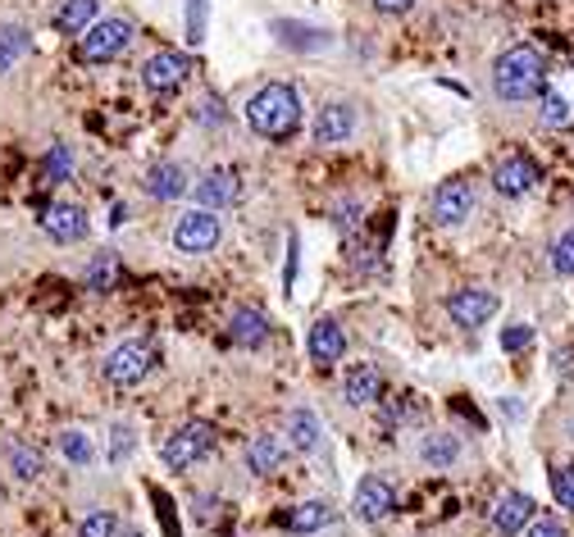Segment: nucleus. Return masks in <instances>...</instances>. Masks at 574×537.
Here are the masks:
<instances>
[{"label": "nucleus", "instance_id": "13", "mask_svg": "<svg viewBox=\"0 0 574 537\" xmlns=\"http://www.w3.org/2000/svg\"><path fill=\"white\" fill-rule=\"evenodd\" d=\"M141 187H147V197H151V201H182L187 191H191V178H187V169H182V165L160 160V165H151V169H147Z\"/></svg>", "mask_w": 574, "mask_h": 537}, {"label": "nucleus", "instance_id": "1", "mask_svg": "<svg viewBox=\"0 0 574 537\" xmlns=\"http://www.w3.org/2000/svg\"><path fill=\"white\" fill-rule=\"evenodd\" d=\"M543 87H547V60H543L538 46H511V51L497 56V64H493L497 101H511V106L538 101Z\"/></svg>", "mask_w": 574, "mask_h": 537}, {"label": "nucleus", "instance_id": "22", "mask_svg": "<svg viewBox=\"0 0 574 537\" xmlns=\"http://www.w3.org/2000/svg\"><path fill=\"white\" fill-rule=\"evenodd\" d=\"M228 337L237 341V347H260V341L269 337V315H265V310H251V306L232 310V319H228Z\"/></svg>", "mask_w": 574, "mask_h": 537}, {"label": "nucleus", "instance_id": "6", "mask_svg": "<svg viewBox=\"0 0 574 537\" xmlns=\"http://www.w3.org/2000/svg\"><path fill=\"white\" fill-rule=\"evenodd\" d=\"M151 369H156V351L147 341H119L106 356V382H115V387H137Z\"/></svg>", "mask_w": 574, "mask_h": 537}, {"label": "nucleus", "instance_id": "37", "mask_svg": "<svg viewBox=\"0 0 574 537\" xmlns=\"http://www.w3.org/2000/svg\"><path fill=\"white\" fill-rule=\"evenodd\" d=\"M410 6H415V0H374V10H378V14H406Z\"/></svg>", "mask_w": 574, "mask_h": 537}, {"label": "nucleus", "instance_id": "17", "mask_svg": "<svg viewBox=\"0 0 574 537\" xmlns=\"http://www.w3.org/2000/svg\"><path fill=\"white\" fill-rule=\"evenodd\" d=\"M287 451H293V447H287V437L260 432V437H251V442H247V469L269 478V474H278L287 465Z\"/></svg>", "mask_w": 574, "mask_h": 537}, {"label": "nucleus", "instance_id": "12", "mask_svg": "<svg viewBox=\"0 0 574 537\" xmlns=\"http://www.w3.org/2000/svg\"><path fill=\"white\" fill-rule=\"evenodd\" d=\"M538 119H543V128H570V123H574V69L547 78Z\"/></svg>", "mask_w": 574, "mask_h": 537}, {"label": "nucleus", "instance_id": "5", "mask_svg": "<svg viewBox=\"0 0 574 537\" xmlns=\"http://www.w3.org/2000/svg\"><path fill=\"white\" fill-rule=\"evenodd\" d=\"M219 237H224L219 210H191L174 223V251L178 256H206L219 247Z\"/></svg>", "mask_w": 574, "mask_h": 537}, {"label": "nucleus", "instance_id": "29", "mask_svg": "<svg viewBox=\"0 0 574 537\" xmlns=\"http://www.w3.org/2000/svg\"><path fill=\"white\" fill-rule=\"evenodd\" d=\"M78 537H119V515L115 510H91L78 524Z\"/></svg>", "mask_w": 574, "mask_h": 537}, {"label": "nucleus", "instance_id": "11", "mask_svg": "<svg viewBox=\"0 0 574 537\" xmlns=\"http://www.w3.org/2000/svg\"><path fill=\"white\" fill-rule=\"evenodd\" d=\"M488 524H493L497 537H519L534 524V497L530 493H502L488 510Z\"/></svg>", "mask_w": 574, "mask_h": 537}, {"label": "nucleus", "instance_id": "14", "mask_svg": "<svg viewBox=\"0 0 574 537\" xmlns=\"http://www.w3.org/2000/svg\"><path fill=\"white\" fill-rule=\"evenodd\" d=\"M352 132H356V110L347 101L319 106V115H315V141L319 146H343V141H352Z\"/></svg>", "mask_w": 574, "mask_h": 537}, {"label": "nucleus", "instance_id": "34", "mask_svg": "<svg viewBox=\"0 0 574 537\" xmlns=\"http://www.w3.org/2000/svg\"><path fill=\"white\" fill-rule=\"evenodd\" d=\"M524 537H570V533H565V524L556 515H543V519L534 515V524L524 528Z\"/></svg>", "mask_w": 574, "mask_h": 537}, {"label": "nucleus", "instance_id": "19", "mask_svg": "<svg viewBox=\"0 0 574 537\" xmlns=\"http://www.w3.org/2000/svg\"><path fill=\"white\" fill-rule=\"evenodd\" d=\"M383 374H378V365H356L352 374H347V382H343V397H347V406H356V410H369V406H378L383 401Z\"/></svg>", "mask_w": 574, "mask_h": 537}, {"label": "nucleus", "instance_id": "23", "mask_svg": "<svg viewBox=\"0 0 574 537\" xmlns=\"http://www.w3.org/2000/svg\"><path fill=\"white\" fill-rule=\"evenodd\" d=\"M461 460V442L452 432H424L419 437V465L428 469H452Z\"/></svg>", "mask_w": 574, "mask_h": 537}, {"label": "nucleus", "instance_id": "18", "mask_svg": "<svg viewBox=\"0 0 574 537\" xmlns=\"http://www.w3.org/2000/svg\"><path fill=\"white\" fill-rule=\"evenodd\" d=\"M197 201H201V210H224V206H232L237 197H243V182H237V173L232 169H210L197 187Z\"/></svg>", "mask_w": 574, "mask_h": 537}, {"label": "nucleus", "instance_id": "2", "mask_svg": "<svg viewBox=\"0 0 574 537\" xmlns=\"http://www.w3.org/2000/svg\"><path fill=\"white\" fill-rule=\"evenodd\" d=\"M247 123L269 137V141H283V137H293L301 128V96L297 87H287V82H265L251 101H247Z\"/></svg>", "mask_w": 574, "mask_h": 537}, {"label": "nucleus", "instance_id": "25", "mask_svg": "<svg viewBox=\"0 0 574 537\" xmlns=\"http://www.w3.org/2000/svg\"><path fill=\"white\" fill-rule=\"evenodd\" d=\"M333 519V506L328 501H301V506H293V510H287L283 515V524H287V533H319L324 524Z\"/></svg>", "mask_w": 574, "mask_h": 537}, {"label": "nucleus", "instance_id": "27", "mask_svg": "<svg viewBox=\"0 0 574 537\" xmlns=\"http://www.w3.org/2000/svg\"><path fill=\"white\" fill-rule=\"evenodd\" d=\"M41 469H46V460H41V451L37 447H10V474L19 478V483H32V478H41Z\"/></svg>", "mask_w": 574, "mask_h": 537}, {"label": "nucleus", "instance_id": "32", "mask_svg": "<svg viewBox=\"0 0 574 537\" xmlns=\"http://www.w3.org/2000/svg\"><path fill=\"white\" fill-rule=\"evenodd\" d=\"M552 497L561 501V510H574V465H561L552 474Z\"/></svg>", "mask_w": 574, "mask_h": 537}, {"label": "nucleus", "instance_id": "28", "mask_svg": "<svg viewBox=\"0 0 574 537\" xmlns=\"http://www.w3.org/2000/svg\"><path fill=\"white\" fill-rule=\"evenodd\" d=\"M60 456L69 460V465H91V437L82 432V428H65L60 432Z\"/></svg>", "mask_w": 574, "mask_h": 537}, {"label": "nucleus", "instance_id": "35", "mask_svg": "<svg viewBox=\"0 0 574 537\" xmlns=\"http://www.w3.org/2000/svg\"><path fill=\"white\" fill-rule=\"evenodd\" d=\"M530 341H534V328L530 324H515V328L502 332V351H524Z\"/></svg>", "mask_w": 574, "mask_h": 537}, {"label": "nucleus", "instance_id": "26", "mask_svg": "<svg viewBox=\"0 0 574 537\" xmlns=\"http://www.w3.org/2000/svg\"><path fill=\"white\" fill-rule=\"evenodd\" d=\"M28 46H32V37L23 23H0V73H10L28 56Z\"/></svg>", "mask_w": 574, "mask_h": 537}, {"label": "nucleus", "instance_id": "30", "mask_svg": "<svg viewBox=\"0 0 574 537\" xmlns=\"http://www.w3.org/2000/svg\"><path fill=\"white\" fill-rule=\"evenodd\" d=\"M552 269L561 278H574V228H565L556 241H552Z\"/></svg>", "mask_w": 574, "mask_h": 537}, {"label": "nucleus", "instance_id": "21", "mask_svg": "<svg viewBox=\"0 0 574 537\" xmlns=\"http://www.w3.org/2000/svg\"><path fill=\"white\" fill-rule=\"evenodd\" d=\"M310 360L315 365H338L343 356H347V337H343V328L333 324V319H319L315 328H310Z\"/></svg>", "mask_w": 574, "mask_h": 537}, {"label": "nucleus", "instance_id": "33", "mask_svg": "<svg viewBox=\"0 0 574 537\" xmlns=\"http://www.w3.org/2000/svg\"><path fill=\"white\" fill-rule=\"evenodd\" d=\"M69 169H73L69 146H51V156H46V182H60Z\"/></svg>", "mask_w": 574, "mask_h": 537}, {"label": "nucleus", "instance_id": "16", "mask_svg": "<svg viewBox=\"0 0 574 537\" xmlns=\"http://www.w3.org/2000/svg\"><path fill=\"white\" fill-rule=\"evenodd\" d=\"M41 228H46V237L51 241H60V247H69V241H82L87 237V210L82 206H69V201H60V206H51L41 215Z\"/></svg>", "mask_w": 574, "mask_h": 537}, {"label": "nucleus", "instance_id": "9", "mask_svg": "<svg viewBox=\"0 0 574 537\" xmlns=\"http://www.w3.org/2000/svg\"><path fill=\"white\" fill-rule=\"evenodd\" d=\"M543 182L538 165L530 156H506L497 169H493V187H497V197L506 201H519V197H530V191Z\"/></svg>", "mask_w": 574, "mask_h": 537}, {"label": "nucleus", "instance_id": "4", "mask_svg": "<svg viewBox=\"0 0 574 537\" xmlns=\"http://www.w3.org/2000/svg\"><path fill=\"white\" fill-rule=\"evenodd\" d=\"M128 41H132V23L128 19H96L82 37H78V56L87 64H110L115 56L128 51Z\"/></svg>", "mask_w": 574, "mask_h": 537}, {"label": "nucleus", "instance_id": "31", "mask_svg": "<svg viewBox=\"0 0 574 537\" xmlns=\"http://www.w3.org/2000/svg\"><path fill=\"white\" fill-rule=\"evenodd\" d=\"M115 278H119V260H115L110 251L91 260V269H87V287H91V291H106Z\"/></svg>", "mask_w": 574, "mask_h": 537}, {"label": "nucleus", "instance_id": "7", "mask_svg": "<svg viewBox=\"0 0 574 537\" xmlns=\"http://www.w3.org/2000/svg\"><path fill=\"white\" fill-rule=\"evenodd\" d=\"M352 510L360 524H383L393 510H397V493H393V483L383 478V474H369L356 483V493H352Z\"/></svg>", "mask_w": 574, "mask_h": 537}, {"label": "nucleus", "instance_id": "36", "mask_svg": "<svg viewBox=\"0 0 574 537\" xmlns=\"http://www.w3.org/2000/svg\"><path fill=\"white\" fill-rule=\"evenodd\" d=\"M128 451H132V428L128 424H115V432H110V460L119 465Z\"/></svg>", "mask_w": 574, "mask_h": 537}, {"label": "nucleus", "instance_id": "15", "mask_svg": "<svg viewBox=\"0 0 574 537\" xmlns=\"http://www.w3.org/2000/svg\"><path fill=\"white\" fill-rule=\"evenodd\" d=\"M474 215V187L469 182H443L438 191H434V219L443 223V228H456V223H465Z\"/></svg>", "mask_w": 574, "mask_h": 537}, {"label": "nucleus", "instance_id": "20", "mask_svg": "<svg viewBox=\"0 0 574 537\" xmlns=\"http://www.w3.org/2000/svg\"><path fill=\"white\" fill-rule=\"evenodd\" d=\"M287 447H293V451H306V456L324 447V424H319L315 410H306V406L287 410Z\"/></svg>", "mask_w": 574, "mask_h": 537}, {"label": "nucleus", "instance_id": "24", "mask_svg": "<svg viewBox=\"0 0 574 537\" xmlns=\"http://www.w3.org/2000/svg\"><path fill=\"white\" fill-rule=\"evenodd\" d=\"M51 23L65 32V37H82L91 23H96V0H60Z\"/></svg>", "mask_w": 574, "mask_h": 537}, {"label": "nucleus", "instance_id": "10", "mask_svg": "<svg viewBox=\"0 0 574 537\" xmlns=\"http://www.w3.org/2000/svg\"><path fill=\"white\" fill-rule=\"evenodd\" d=\"M187 73H191V60L178 56V51H156L147 64H141V82H147V91H156V96L178 91L187 82Z\"/></svg>", "mask_w": 574, "mask_h": 537}, {"label": "nucleus", "instance_id": "8", "mask_svg": "<svg viewBox=\"0 0 574 537\" xmlns=\"http://www.w3.org/2000/svg\"><path fill=\"white\" fill-rule=\"evenodd\" d=\"M493 315H497V297L488 287H461L447 297V319L456 328H484Z\"/></svg>", "mask_w": 574, "mask_h": 537}, {"label": "nucleus", "instance_id": "3", "mask_svg": "<svg viewBox=\"0 0 574 537\" xmlns=\"http://www.w3.org/2000/svg\"><path fill=\"white\" fill-rule=\"evenodd\" d=\"M215 424H206V419H191V424H182V428H174L169 437H165V447H160V460L169 465V469H191V465H201V460H210L215 456Z\"/></svg>", "mask_w": 574, "mask_h": 537}, {"label": "nucleus", "instance_id": "38", "mask_svg": "<svg viewBox=\"0 0 574 537\" xmlns=\"http://www.w3.org/2000/svg\"><path fill=\"white\" fill-rule=\"evenodd\" d=\"M128 537H141V533H128Z\"/></svg>", "mask_w": 574, "mask_h": 537}]
</instances>
